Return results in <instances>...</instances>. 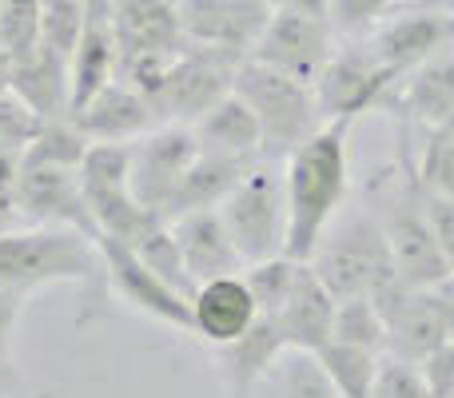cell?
<instances>
[{
  "label": "cell",
  "mask_w": 454,
  "mask_h": 398,
  "mask_svg": "<svg viewBox=\"0 0 454 398\" xmlns=\"http://www.w3.org/2000/svg\"><path fill=\"white\" fill-rule=\"evenodd\" d=\"M48 283H76L80 311L76 327L104 319L112 303L108 271L92 235L76 227H20L0 235V287H16L32 295Z\"/></svg>",
  "instance_id": "6da1fadb"
},
{
  "label": "cell",
  "mask_w": 454,
  "mask_h": 398,
  "mask_svg": "<svg viewBox=\"0 0 454 398\" xmlns=\"http://www.w3.org/2000/svg\"><path fill=\"white\" fill-rule=\"evenodd\" d=\"M287 180V259L311 263L319 239L339 219L351 188L347 124H323L307 144L283 160Z\"/></svg>",
  "instance_id": "7a4b0ae2"
},
{
  "label": "cell",
  "mask_w": 454,
  "mask_h": 398,
  "mask_svg": "<svg viewBox=\"0 0 454 398\" xmlns=\"http://www.w3.org/2000/svg\"><path fill=\"white\" fill-rule=\"evenodd\" d=\"M383 235L391 243L395 271L415 291H447L454 287V271L439 247V235L427 215V191L419 183V160H403V176H383L371 191Z\"/></svg>",
  "instance_id": "3957f363"
},
{
  "label": "cell",
  "mask_w": 454,
  "mask_h": 398,
  "mask_svg": "<svg viewBox=\"0 0 454 398\" xmlns=\"http://www.w3.org/2000/svg\"><path fill=\"white\" fill-rule=\"evenodd\" d=\"M311 271L327 283L335 299H371L399 279L391 243L383 235L375 207H351L327 227L311 255Z\"/></svg>",
  "instance_id": "277c9868"
},
{
  "label": "cell",
  "mask_w": 454,
  "mask_h": 398,
  "mask_svg": "<svg viewBox=\"0 0 454 398\" xmlns=\"http://www.w3.org/2000/svg\"><path fill=\"white\" fill-rule=\"evenodd\" d=\"M235 96L255 112L259 132H263V160H271V164L287 160L299 144H307L323 128L315 88L299 84V80L283 76L259 60H243L239 76H235Z\"/></svg>",
  "instance_id": "5b68a950"
},
{
  "label": "cell",
  "mask_w": 454,
  "mask_h": 398,
  "mask_svg": "<svg viewBox=\"0 0 454 398\" xmlns=\"http://www.w3.org/2000/svg\"><path fill=\"white\" fill-rule=\"evenodd\" d=\"M215 211L247 267L287 255V180L279 164L259 160Z\"/></svg>",
  "instance_id": "8992f818"
},
{
  "label": "cell",
  "mask_w": 454,
  "mask_h": 398,
  "mask_svg": "<svg viewBox=\"0 0 454 398\" xmlns=\"http://www.w3.org/2000/svg\"><path fill=\"white\" fill-rule=\"evenodd\" d=\"M247 56L223 52V48L207 44H184L176 64L168 68V80L160 96L152 100L160 124H196L200 116L215 108L223 96L235 92V76H239Z\"/></svg>",
  "instance_id": "52a82bcc"
},
{
  "label": "cell",
  "mask_w": 454,
  "mask_h": 398,
  "mask_svg": "<svg viewBox=\"0 0 454 398\" xmlns=\"http://www.w3.org/2000/svg\"><path fill=\"white\" fill-rule=\"evenodd\" d=\"M399 80L403 76L387 68L371 44L335 48V56L315 80V100H319L323 124H351L355 116H363L371 108H391Z\"/></svg>",
  "instance_id": "ba28073f"
},
{
  "label": "cell",
  "mask_w": 454,
  "mask_h": 398,
  "mask_svg": "<svg viewBox=\"0 0 454 398\" xmlns=\"http://www.w3.org/2000/svg\"><path fill=\"white\" fill-rule=\"evenodd\" d=\"M331 56H335V24L327 16H307L279 4L247 60H259L267 68L283 72V76L299 80V84L315 88Z\"/></svg>",
  "instance_id": "9c48e42d"
},
{
  "label": "cell",
  "mask_w": 454,
  "mask_h": 398,
  "mask_svg": "<svg viewBox=\"0 0 454 398\" xmlns=\"http://www.w3.org/2000/svg\"><path fill=\"white\" fill-rule=\"evenodd\" d=\"M200 148L204 144L192 124H160L148 136H140L132 144V176H128L132 196L148 211L168 219V207H172L188 168L196 164Z\"/></svg>",
  "instance_id": "30bf717a"
},
{
  "label": "cell",
  "mask_w": 454,
  "mask_h": 398,
  "mask_svg": "<svg viewBox=\"0 0 454 398\" xmlns=\"http://www.w3.org/2000/svg\"><path fill=\"white\" fill-rule=\"evenodd\" d=\"M96 247H100L104 271H108L112 299L128 303L132 311L148 315V319L184 331V335H196V323H192V299H184L180 291L168 287L156 271H148V267H144V259L136 255L124 239L96 235Z\"/></svg>",
  "instance_id": "8fae6325"
},
{
  "label": "cell",
  "mask_w": 454,
  "mask_h": 398,
  "mask_svg": "<svg viewBox=\"0 0 454 398\" xmlns=\"http://www.w3.org/2000/svg\"><path fill=\"white\" fill-rule=\"evenodd\" d=\"M12 199L32 227H76L92 239L100 235L80 183V168H24Z\"/></svg>",
  "instance_id": "7c38bea8"
},
{
  "label": "cell",
  "mask_w": 454,
  "mask_h": 398,
  "mask_svg": "<svg viewBox=\"0 0 454 398\" xmlns=\"http://www.w3.org/2000/svg\"><path fill=\"white\" fill-rule=\"evenodd\" d=\"M271 12L275 8L259 4V0H184L180 28L188 44H207L235 56H251Z\"/></svg>",
  "instance_id": "4fadbf2b"
},
{
  "label": "cell",
  "mask_w": 454,
  "mask_h": 398,
  "mask_svg": "<svg viewBox=\"0 0 454 398\" xmlns=\"http://www.w3.org/2000/svg\"><path fill=\"white\" fill-rule=\"evenodd\" d=\"M371 48L391 72L407 76V72L423 68L427 60H434L439 52L454 48V12H442V8L403 12L375 32Z\"/></svg>",
  "instance_id": "5bb4252c"
},
{
  "label": "cell",
  "mask_w": 454,
  "mask_h": 398,
  "mask_svg": "<svg viewBox=\"0 0 454 398\" xmlns=\"http://www.w3.org/2000/svg\"><path fill=\"white\" fill-rule=\"evenodd\" d=\"M335 311L339 299L327 291V283L311 271V263H299L295 287H291L287 303L275 315V327H279L287 351L319 355L335 339Z\"/></svg>",
  "instance_id": "9a60e30c"
},
{
  "label": "cell",
  "mask_w": 454,
  "mask_h": 398,
  "mask_svg": "<svg viewBox=\"0 0 454 398\" xmlns=\"http://www.w3.org/2000/svg\"><path fill=\"white\" fill-rule=\"evenodd\" d=\"M172 231H176V243H180L184 271L192 275L196 287L247 271L235 239L227 235L220 211H192V215H180V219H172Z\"/></svg>",
  "instance_id": "2e32d148"
},
{
  "label": "cell",
  "mask_w": 454,
  "mask_h": 398,
  "mask_svg": "<svg viewBox=\"0 0 454 398\" xmlns=\"http://www.w3.org/2000/svg\"><path fill=\"white\" fill-rule=\"evenodd\" d=\"M447 343H450V287L447 291H411L403 311L387 323V355L423 367Z\"/></svg>",
  "instance_id": "e0dca14e"
},
{
  "label": "cell",
  "mask_w": 454,
  "mask_h": 398,
  "mask_svg": "<svg viewBox=\"0 0 454 398\" xmlns=\"http://www.w3.org/2000/svg\"><path fill=\"white\" fill-rule=\"evenodd\" d=\"M112 28H116L120 60L132 56H176L184 52L180 8L168 0H116L112 4Z\"/></svg>",
  "instance_id": "ac0fdd59"
},
{
  "label": "cell",
  "mask_w": 454,
  "mask_h": 398,
  "mask_svg": "<svg viewBox=\"0 0 454 398\" xmlns=\"http://www.w3.org/2000/svg\"><path fill=\"white\" fill-rule=\"evenodd\" d=\"M68 76H72V116L84 104H92L108 84H116L120 48H116V28H112V4H88V24L76 44V56L68 64Z\"/></svg>",
  "instance_id": "d6986e66"
},
{
  "label": "cell",
  "mask_w": 454,
  "mask_h": 398,
  "mask_svg": "<svg viewBox=\"0 0 454 398\" xmlns=\"http://www.w3.org/2000/svg\"><path fill=\"white\" fill-rule=\"evenodd\" d=\"M76 128L92 144H136L140 136H148L152 128H160L152 104L144 100L136 88H128L124 80L108 84L92 104L76 112Z\"/></svg>",
  "instance_id": "ffe728a7"
},
{
  "label": "cell",
  "mask_w": 454,
  "mask_h": 398,
  "mask_svg": "<svg viewBox=\"0 0 454 398\" xmlns=\"http://www.w3.org/2000/svg\"><path fill=\"white\" fill-rule=\"evenodd\" d=\"M287 343H283L275 319L259 315L251 323V331H243L235 343L215 347V367H220V378L231 398H251L259 383H267V375L275 371V363L283 359Z\"/></svg>",
  "instance_id": "44dd1931"
},
{
  "label": "cell",
  "mask_w": 454,
  "mask_h": 398,
  "mask_svg": "<svg viewBox=\"0 0 454 398\" xmlns=\"http://www.w3.org/2000/svg\"><path fill=\"white\" fill-rule=\"evenodd\" d=\"M259 319V307L251 299L243 275H227V279H212L196 291L192 299V323L196 335L212 347L235 343L243 331H251V323Z\"/></svg>",
  "instance_id": "7402d4cb"
},
{
  "label": "cell",
  "mask_w": 454,
  "mask_h": 398,
  "mask_svg": "<svg viewBox=\"0 0 454 398\" xmlns=\"http://www.w3.org/2000/svg\"><path fill=\"white\" fill-rule=\"evenodd\" d=\"M391 108H399V116L411 124H423L427 132L454 120V48L407 72L391 96Z\"/></svg>",
  "instance_id": "603a6c76"
},
{
  "label": "cell",
  "mask_w": 454,
  "mask_h": 398,
  "mask_svg": "<svg viewBox=\"0 0 454 398\" xmlns=\"http://www.w3.org/2000/svg\"><path fill=\"white\" fill-rule=\"evenodd\" d=\"M16 96L36 112L44 124L56 120H72V76H68V60H60L48 48H36L32 56L12 64V80H8Z\"/></svg>",
  "instance_id": "cb8c5ba5"
},
{
  "label": "cell",
  "mask_w": 454,
  "mask_h": 398,
  "mask_svg": "<svg viewBox=\"0 0 454 398\" xmlns=\"http://www.w3.org/2000/svg\"><path fill=\"white\" fill-rule=\"evenodd\" d=\"M255 164H251V160H239V156H223V152L200 148L196 164L188 168V176H184L172 207H168V223L180 219V215H192V211H215L235 191V183H239Z\"/></svg>",
  "instance_id": "d4e9b609"
},
{
  "label": "cell",
  "mask_w": 454,
  "mask_h": 398,
  "mask_svg": "<svg viewBox=\"0 0 454 398\" xmlns=\"http://www.w3.org/2000/svg\"><path fill=\"white\" fill-rule=\"evenodd\" d=\"M196 136L207 152H223V156H239V160H263V132H259V120L239 96H223L207 116H200Z\"/></svg>",
  "instance_id": "484cf974"
},
{
  "label": "cell",
  "mask_w": 454,
  "mask_h": 398,
  "mask_svg": "<svg viewBox=\"0 0 454 398\" xmlns=\"http://www.w3.org/2000/svg\"><path fill=\"white\" fill-rule=\"evenodd\" d=\"M319 367L327 371L331 386L339 398H371L375 391V375H379V359L383 355L363 351V347H347V343H327L319 355Z\"/></svg>",
  "instance_id": "4316f807"
},
{
  "label": "cell",
  "mask_w": 454,
  "mask_h": 398,
  "mask_svg": "<svg viewBox=\"0 0 454 398\" xmlns=\"http://www.w3.org/2000/svg\"><path fill=\"white\" fill-rule=\"evenodd\" d=\"M267 383H271V398H339L327 371L307 351H283Z\"/></svg>",
  "instance_id": "83f0119b"
},
{
  "label": "cell",
  "mask_w": 454,
  "mask_h": 398,
  "mask_svg": "<svg viewBox=\"0 0 454 398\" xmlns=\"http://www.w3.org/2000/svg\"><path fill=\"white\" fill-rule=\"evenodd\" d=\"M88 148L92 140L76 128V120H56V124L40 128V136L28 144L24 168H80Z\"/></svg>",
  "instance_id": "f1b7e54d"
},
{
  "label": "cell",
  "mask_w": 454,
  "mask_h": 398,
  "mask_svg": "<svg viewBox=\"0 0 454 398\" xmlns=\"http://www.w3.org/2000/svg\"><path fill=\"white\" fill-rule=\"evenodd\" d=\"M128 247L136 251V255L144 259V267L148 271H156L160 279L168 283V287H176L184 299H196V283H192V275L184 271V259H180V243H176V231L172 223H160L152 227L148 235H144L140 243H128Z\"/></svg>",
  "instance_id": "f546056e"
},
{
  "label": "cell",
  "mask_w": 454,
  "mask_h": 398,
  "mask_svg": "<svg viewBox=\"0 0 454 398\" xmlns=\"http://www.w3.org/2000/svg\"><path fill=\"white\" fill-rule=\"evenodd\" d=\"M331 343L363 347V351H387V319L379 315V307L371 299H339L335 311V339Z\"/></svg>",
  "instance_id": "4dcf8cb0"
},
{
  "label": "cell",
  "mask_w": 454,
  "mask_h": 398,
  "mask_svg": "<svg viewBox=\"0 0 454 398\" xmlns=\"http://www.w3.org/2000/svg\"><path fill=\"white\" fill-rule=\"evenodd\" d=\"M40 16L44 0H0V52L12 64L40 48Z\"/></svg>",
  "instance_id": "1f68e13d"
},
{
  "label": "cell",
  "mask_w": 454,
  "mask_h": 398,
  "mask_svg": "<svg viewBox=\"0 0 454 398\" xmlns=\"http://www.w3.org/2000/svg\"><path fill=\"white\" fill-rule=\"evenodd\" d=\"M88 4L84 0H44V16H40V48L56 52L60 60L72 64L76 44L84 36Z\"/></svg>",
  "instance_id": "d6a6232c"
},
{
  "label": "cell",
  "mask_w": 454,
  "mask_h": 398,
  "mask_svg": "<svg viewBox=\"0 0 454 398\" xmlns=\"http://www.w3.org/2000/svg\"><path fill=\"white\" fill-rule=\"evenodd\" d=\"M295 275H299V263L295 259H287V255L267 259V263H251L247 271H243V283H247L259 315H267V319L279 315V307L287 303L291 287H295Z\"/></svg>",
  "instance_id": "836d02e7"
},
{
  "label": "cell",
  "mask_w": 454,
  "mask_h": 398,
  "mask_svg": "<svg viewBox=\"0 0 454 398\" xmlns=\"http://www.w3.org/2000/svg\"><path fill=\"white\" fill-rule=\"evenodd\" d=\"M419 183L434 196L454 199V120L431 128L419 156Z\"/></svg>",
  "instance_id": "e575fe53"
},
{
  "label": "cell",
  "mask_w": 454,
  "mask_h": 398,
  "mask_svg": "<svg viewBox=\"0 0 454 398\" xmlns=\"http://www.w3.org/2000/svg\"><path fill=\"white\" fill-rule=\"evenodd\" d=\"M371 398H434V394L427 386V375L419 363H403L395 355H383Z\"/></svg>",
  "instance_id": "d590c367"
},
{
  "label": "cell",
  "mask_w": 454,
  "mask_h": 398,
  "mask_svg": "<svg viewBox=\"0 0 454 398\" xmlns=\"http://www.w3.org/2000/svg\"><path fill=\"white\" fill-rule=\"evenodd\" d=\"M40 128H44V120H40L36 112L12 92V88L0 92V144L28 152V144L40 136Z\"/></svg>",
  "instance_id": "8d00e7d4"
},
{
  "label": "cell",
  "mask_w": 454,
  "mask_h": 398,
  "mask_svg": "<svg viewBox=\"0 0 454 398\" xmlns=\"http://www.w3.org/2000/svg\"><path fill=\"white\" fill-rule=\"evenodd\" d=\"M395 4H403V0H331V24L339 32H363Z\"/></svg>",
  "instance_id": "74e56055"
},
{
  "label": "cell",
  "mask_w": 454,
  "mask_h": 398,
  "mask_svg": "<svg viewBox=\"0 0 454 398\" xmlns=\"http://www.w3.org/2000/svg\"><path fill=\"white\" fill-rule=\"evenodd\" d=\"M24 291L0 287V367H12V347H16V327L24 315Z\"/></svg>",
  "instance_id": "f35d334b"
},
{
  "label": "cell",
  "mask_w": 454,
  "mask_h": 398,
  "mask_svg": "<svg viewBox=\"0 0 454 398\" xmlns=\"http://www.w3.org/2000/svg\"><path fill=\"white\" fill-rule=\"evenodd\" d=\"M427 215H431V227H434V235H439V247H442V255H447V263L454 271V199L427 191Z\"/></svg>",
  "instance_id": "ab89813d"
},
{
  "label": "cell",
  "mask_w": 454,
  "mask_h": 398,
  "mask_svg": "<svg viewBox=\"0 0 454 398\" xmlns=\"http://www.w3.org/2000/svg\"><path fill=\"white\" fill-rule=\"evenodd\" d=\"M423 375H427V386H431L434 398H454V343L439 347V351L423 363Z\"/></svg>",
  "instance_id": "60d3db41"
},
{
  "label": "cell",
  "mask_w": 454,
  "mask_h": 398,
  "mask_svg": "<svg viewBox=\"0 0 454 398\" xmlns=\"http://www.w3.org/2000/svg\"><path fill=\"white\" fill-rule=\"evenodd\" d=\"M24 172V152L20 148H8L0 144V196H12L16 191V180Z\"/></svg>",
  "instance_id": "b9f144b4"
},
{
  "label": "cell",
  "mask_w": 454,
  "mask_h": 398,
  "mask_svg": "<svg viewBox=\"0 0 454 398\" xmlns=\"http://www.w3.org/2000/svg\"><path fill=\"white\" fill-rule=\"evenodd\" d=\"M20 227H28V223H24V215H20V207H16V199H12V196H0V235L20 231Z\"/></svg>",
  "instance_id": "7bdbcfd3"
},
{
  "label": "cell",
  "mask_w": 454,
  "mask_h": 398,
  "mask_svg": "<svg viewBox=\"0 0 454 398\" xmlns=\"http://www.w3.org/2000/svg\"><path fill=\"white\" fill-rule=\"evenodd\" d=\"M287 8H295V12H307V16H327L331 20V0H283Z\"/></svg>",
  "instance_id": "ee69618b"
},
{
  "label": "cell",
  "mask_w": 454,
  "mask_h": 398,
  "mask_svg": "<svg viewBox=\"0 0 454 398\" xmlns=\"http://www.w3.org/2000/svg\"><path fill=\"white\" fill-rule=\"evenodd\" d=\"M12 394H20V375H16V367H0V398Z\"/></svg>",
  "instance_id": "f6af8a7d"
},
{
  "label": "cell",
  "mask_w": 454,
  "mask_h": 398,
  "mask_svg": "<svg viewBox=\"0 0 454 398\" xmlns=\"http://www.w3.org/2000/svg\"><path fill=\"white\" fill-rule=\"evenodd\" d=\"M8 80H12V60L0 52V92H8Z\"/></svg>",
  "instance_id": "bcb514c9"
},
{
  "label": "cell",
  "mask_w": 454,
  "mask_h": 398,
  "mask_svg": "<svg viewBox=\"0 0 454 398\" xmlns=\"http://www.w3.org/2000/svg\"><path fill=\"white\" fill-rule=\"evenodd\" d=\"M450 343H454V287H450Z\"/></svg>",
  "instance_id": "7dc6e473"
},
{
  "label": "cell",
  "mask_w": 454,
  "mask_h": 398,
  "mask_svg": "<svg viewBox=\"0 0 454 398\" xmlns=\"http://www.w3.org/2000/svg\"><path fill=\"white\" fill-rule=\"evenodd\" d=\"M259 4H267V8H279V4H283V0H259Z\"/></svg>",
  "instance_id": "c3c4849f"
},
{
  "label": "cell",
  "mask_w": 454,
  "mask_h": 398,
  "mask_svg": "<svg viewBox=\"0 0 454 398\" xmlns=\"http://www.w3.org/2000/svg\"><path fill=\"white\" fill-rule=\"evenodd\" d=\"M84 4H116V0H84Z\"/></svg>",
  "instance_id": "681fc988"
},
{
  "label": "cell",
  "mask_w": 454,
  "mask_h": 398,
  "mask_svg": "<svg viewBox=\"0 0 454 398\" xmlns=\"http://www.w3.org/2000/svg\"><path fill=\"white\" fill-rule=\"evenodd\" d=\"M168 4H176V8H180V4H184V0H168Z\"/></svg>",
  "instance_id": "f907efd6"
}]
</instances>
